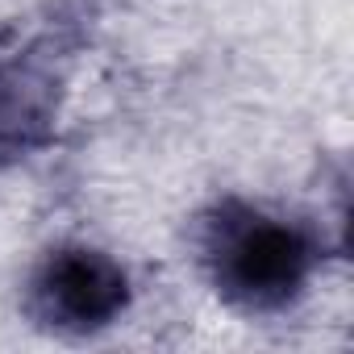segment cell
Wrapping results in <instances>:
<instances>
[{
    "label": "cell",
    "mask_w": 354,
    "mask_h": 354,
    "mask_svg": "<svg viewBox=\"0 0 354 354\" xmlns=\"http://www.w3.org/2000/svg\"><path fill=\"white\" fill-rule=\"evenodd\" d=\"M313 250L300 230L267 221L259 213H242L238 221H221L217 234V279L225 296L250 308H275L292 300L308 275Z\"/></svg>",
    "instance_id": "obj_1"
},
{
    "label": "cell",
    "mask_w": 354,
    "mask_h": 354,
    "mask_svg": "<svg viewBox=\"0 0 354 354\" xmlns=\"http://www.w3.org/2000/svg\"><path fill=\"white\" fill-rule=\"evenodd\" d=\"M42 313L67 329H92L121 313L125 275L96 250H63L46 263L38 283Z\"/></svg>",
    "instance_id": "obj_2"
}]
</instances>
